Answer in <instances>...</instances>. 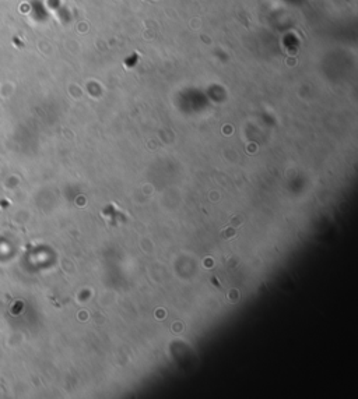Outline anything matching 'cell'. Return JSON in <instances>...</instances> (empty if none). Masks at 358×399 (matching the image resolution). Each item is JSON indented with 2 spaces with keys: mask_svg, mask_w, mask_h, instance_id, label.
<instances>
[{
  "mask_svg": "<svg viewBox=\"0 0 358 399\" xmlns=\"http://www.w3.org/2000/svg\"><path fill=\"white\" fill-rule=\"evenodd\" d=\"M242 221H243V218H242V217H238V219H235V218H234V219H232V222H231V223H232V225H235V226H238V225H239V223H241V222H242Z\"/></svg>",
  "mask_w": 358,
  "mask_h": 399,
  "instance_id": "7a4b0ae2",
  "label": "cell"
},
{
  "mask_svg": "<svg viewBox=\"0 0 358 399\" xmlns=\"http://www.w3.org/2000/svg\"><path fill=\"white\" fill-rule=\"evenodd\" d=\"M234 236H235V229H232V227H230V229L224 230V232L221 233V239H224V240L231 239V237H234Z\"/></svg>",
  "mask_w": 358,
  "mask_h": 399,
  "instance_id": "6da1fadb",
  "label": "cell"
}]
</instances>
